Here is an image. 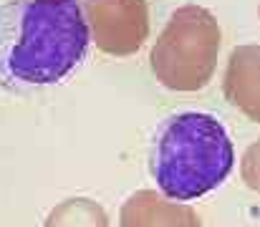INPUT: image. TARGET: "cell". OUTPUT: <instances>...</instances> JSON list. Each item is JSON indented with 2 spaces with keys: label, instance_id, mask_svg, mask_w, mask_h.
I'll return each mask as SVG.
<instances>
[{
  "label": "cell",
  "instance_id": "6da1fadb",
  "mask_svg": "<svg viewBox=\"0 0 260 227\" xmlns=\"http://www.w3.org/2000/svg\"><path fill=\"white\" fill-rule=\"evenodd\" d=\"M91 46L84 0L0 5V88L30 91L63 81Z\"/></svg>",
  "mask_w": 260,
  "mask_h": 227
},
{
  "label": "cell",
  "instance_id": "7a4b0ae2",
  "mask_svg": "<svg viewBox=\"0 0 260 227\" xmlns=\"http://www.w3.org/2000/svg\"><path fill=\"white\" fill-rule=\"evenodd\" d=\"M235 151L225 126L200 111L170 116L154 137L152 177L159 192L177 202L217 189L233 172Z\"/></svg>",
  "mask_w": 260,
  "mask_h": 227
},
{
  "label": "cell",
  "instance_id": "3957f363",
  "mask_svg": "<svg viewBox=\"0 0 260 227\" xmlns=\"http://www.w3.org/2000/svg\"><path fill=\"white\" fill-rule=\"evenodd\" d=\"M222 30L217 18L202 5H182L172 13L149 53L152 74L165 88L200 91L217 69Z\"/></svg>",
  "mask_w": 260,
  "mask_h": 227
},
{
  "label": "cell",
  "instance_id": "277c9868",
  "mask_svg": "<svg viewBox=\"0 0 260 227\" xmlns=\"http://www.w3.org/2000/svg\"><path fill=\"white\" fill-rule=\"evenodd\" d=\"M91 43L116 58L134 56L149 38L147 0H84Z\"/></svg>",
  "mask_w": 260,
  "mask_h": 227
},
{
  "label": "cell",
  "instance_id": "5b68a950",
  "mask_svg": "<svg viewBox=\"0 0 260 227\" xmlns=\"http://www.w3.org/2000/svg\"><path fill=\"white\" fill-rule=\"evenodd\" d=\"M119 227H202L197 212L154 189H137L119 212Z\"/></svg>",
  "mask_w": 260,
  "mask_h": 227
},
{
  "label": "cell",
  "instance_id": "8992f818",
  "mask_svg": "<svg viewBox=\"0 0 260 227\" xmlns=\"http://www.w3.org/2000/svg\"><path fill=\"white\" fill-rule=\"evenodd\" d=\"M225 99L260 124V46H238L228 58L222 78Z\"/></svg>",
  "mask_w": 260,
  "mask_h": 227
},
{
  "label": "cell",
  "instance_id": "52a82bcc",
  "mask_svg": "<svg viewBox=\"0 0 260 227\" xmlns=\"http://www.w3.org/2000/svg\"><path fill=\"white\" fill-rule=\"evenodd\" d=\"M43 227H109V215L91 197H69L48 212Z\"/></svg>",
  "mask_w": 260,
  "mask_h": 227
},
{
  "label": "cell",
  "instance_id": "ba28073f",
  "mask_svg": "<svg viewBox=\"0 0 260 227\" xmlns=\"http://www.w3.org/2000/svg\"><path fill=\"white\" fill-rule=\"evenodd\" d=\"M240 177H243L248 189H253V192L260 194V139L253 142L245 149V154H243V159H240Z\"/></svg>",
  "mask_w": 260,
  "mask_h": 227
}]
</instances>
